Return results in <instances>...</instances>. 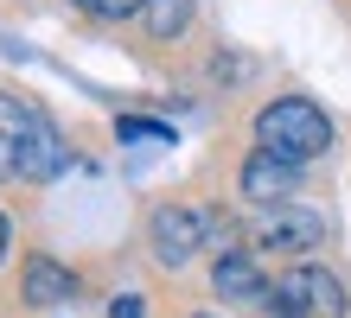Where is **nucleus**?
<instances>
[{"mask_svg":"<svg viewBox=\"0 0 351 318\" xmlns=\"http://www.w3.org/2000/svg\"><path fill=\"white\" fill-rule=\"evenodd\" d=\"M256 140H262V153H275V159H319L326 146H332V121H326L306 96H281V102H268V109L256 115Z\"/></svg>","mask_w":351,"mask_h":318,"instance_id":"obj_1","label":"nucleus"},{"mask_svg":"<svg viewBox=\"0 0 351 318\" xmlns=\"http://www.w3.org/2000/svg\"><path fill=\"white\" fill-rule=\"evenodd\" d=\"M275 306H281V318H339L345 312V287H339V274H326V267H294L275 287Z\"/></svg>","mask_w":351,"mask_h":318,"instance_id":"obj_2","label":"nucleus"},{"mask_svg":"<svg viewBox=\"0 0 351 318\" xmlns=\"http://www.w3.org/2000/svg\"><path fill=\"white\" fill-rule=\"evenodd\" d=\"M204 236H211V223H204L198 210H185V204L154 210V223H147V242H154V261L160 267H185L204 248Z\"/></svg>","mask_w":351,"mask_h":318,"instance_id":"obj_3","label":"nucleus"},{"mask_svg":"<svg viewBox=\"0 0 351 318\" xmlns=\"http://www.w3.org/2000/svg\"><path fill=\"white\" fill-rule=\"evenodd\" d=\"M243 191H250L256 204H287L300 191V165L294 159H275V153H256L243 165Z\"/></svg>","mask_w":351,"mask_h":318,"instance_id":"obj_4","label":"nucleus"},{"mask_svg":"<svg viewBox=\"0 0 351 318\" xmlns=\"http://www.w3.org/2000/svg\"><path fill=\"white\" fill-rule=\"evenodd\" d=\"M64 140H58V127L32 109V127H26V146H19V178H58L64 172Z\"/></svg>","mask_w":351,"mask_h":318,"instance_id":"obj_5","label":"nucleus"},{"mask_svg":"<svg viewBox=\"0 0 351 318\" xmlns=\"http://www.w3.org/2000/svg\"><path fill=\"white\" fill-rule=\"evenodd\" d=\"M77 280H71V267H58L51 254H32L26 261V300L32 306H58V300H71Z\"/></svg>","mask_w":351,"mask_h":318,"instance_id":"obj_6","label":"nucleus"},{"mask_svg":"<svg viewBox=\"0 0 351 318\" xmlns=\"http://www.w3.org/2000/svg\"><path fill=\"white\" fill-rule=\"evenodd\" d=\"M26 127H32V109L13 96H0V178L19 172V146H26Z\"/></svg>","mask_w":351,"mask_h":318,"instance_id":"obj_7","label":"nucleus"},{"mask_svg":"<svg viewBox=\"0 0 351 318\" xmlns=\"http://www.w3.org/2000/svg\"><path fill=\"white\" fill-rule=\"evenodd\" d=\"M319 236H326V223L313 217V210H287V217H275V223L262 229V242H268V248H294V254H300V248H313Z\"/></svg>","mask_w":351,"mask_h":318,"instance_id":"obj_8","label":"nucleus"},{"mask_svg":"<svg viewBox=\"0 0 351 318\" xmlns=\"http://www.w3.org/2000/svg\"><path fill=\"white\" fill-rule=\"evenodd\" d=\"M211 287L223 293V300H256V293H262V274H256V261H250V254H217Z\"/></svg>","mask_w":351,"mask_h":318,"instance_id":"obj_9","label":"nucleus"},{"mask_svg":"<svg viewBox=\"0 0 351 318\" xmlns=\"http://www.w3.org/2000/svg\"><path fill=\"white\" fill-rule=\"evenodd\" d=\"M192 26V0H147V32L154 38H179Z\"/></svg>","mask_w":351,"mask_h":318,"instance_id":"obj_10","label":"nucleus"},{"mask_svg":"<svg viewBox=\"0 0 351 318\" xmlns=\"http://www.w3.org/2000/svg\"><path fill=\"white\" fill-rule=\"evenodd\" d=\"M77 13H90V19H128V13H141L147 0H71Z\"/></svg>","mask_w":351,"mask_h":318,"instance_id":"obj_11","label":"nucleus"},{"mask_svg":"<svg viewBox=\"0 0 351 318\" xmlns=\"http://www.w3.org/2000/svg\"><path fill=\"white\" fill-rule=\"evenodd\" d=\"M121 140H173V127H160V121H121Z\"/></svg>","mask_w":351,"mask_h":318,"instance_id":"obj_12","label":"nucleus"},{"mask_svg":"<svg viewBox=\"0 0 351 318\" xmlns=\"http://www.w3.org/2000/svg\"><path fill=\"white\" fill-rule=\"evenodd\" d=\"M109 318H147V312H141V300H134V293H121V300L109 306Z\"/></svg>","mask_w":351,"mask_h":318,"instance_id":"obj_13","label":"nucleus"},{"mask_svg":"<svg viewBox=\"0 0 351 318\" xmlns=\"http://www.w3.org/2000/svg\"><path fill=\"white\" fill-rule=\"evenodd\" d=\"M0 254H7V217H0Z\"/></svg>","mask_w":351,"mask_h":318,"instance_id":"obj_14","label":"nucleus"},{"mask_svg":"<svg viewBox=\"0 0 351 318\" xmlns=\"http://www.w3.org/2000/svg\"><path fill=\"white\" fill-rule=\"evenodd\" d=\"M198 318H211V312H198Z\"/></svg>","mask_w":351,"mask_h":318,"instance_id":"obj_15","label":"nucleus"}]
</instances>
